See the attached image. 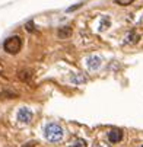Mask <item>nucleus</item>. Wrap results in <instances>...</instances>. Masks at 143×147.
<instances>
[{
  "label": "nucleus",
  "mask_w": 143,
  "mask_h": 147,
  "mask_svg": "<svg viewBox=\"0 0 143 147\" xmlns=\"http://www.w3.org/2000/svg\"><path fill=\"white\" fill-rule=\"evenodd\" d=\"M121 138H123V131H121V130L114 128V130H111V131L108 133V140H110V143H118V141H121Z\"/></svg>",
  "instance_id": "nucleus-5"
},
{
  "label": "nucleus",
  "mask_w": 143,
  "mask_h": 147,
  "mask_svg": "<svg viewBox=\"0 0 143 147\" xmlns=\"http://www.w3.org/2000/svg\"><path fill=\"white\" fill-rule=\"evenodd\" d=\"M101 58L98 57V55H91V57H88L86 58V66H88V69L89 70H98L99 67H101Z\"/></svg>",
  "instance_id": "nucleus-4"
},
{
  "label": "nucleus",
  "mask_w": 143,
  "mask_h": 147,
  "mask_svg": "<svg viewBox=\"0 0 143 147\" xmlns=\"http://www.w3.org/2000/svg\"><path fill=\"white\" fill-rule=\"evenodd\" d=\"M58 38L60 39H67L69 36H72V28L70 26H63V28H60L58 32H57Z\"/></svg>",
  "instance_id": "nucleus-6"
},
{
  "label": "nucleus",
  "mask_w": 143,
  "mask_h": 147,
  "mask_svg": "<svg viewBox=\"0 0 143 147\" xmlns=\"http://www.w3.org/2000/svg\"><path fill=\"white\" fill-rule=\"evenodd\" d=\"M18 77L22 80V82H28L31 77H32V71L31 70H28V69H25V70H20L19 73H18Z\"/></svg>",
  "instance_id": "nucleus-7"
},
{
  "label": "nucleus",
  "mask_w": 143,
  "mask_h": 147,
  "mask_svg": "<svg viewBox=\"0 0 143 147\" xmlns=\"http://www.w3.org/2000/svg\"><path fill=\"white\" fill-rule=\"evenodd\" d=\"M32 119V112L28 109V108H20L19 112H18V121L24 122V124H28L31 122Z\"/></svg>",
  "instance_id": "nucleus-3"
},
{
  "label": "nucleus",
  "mask_w": 143,
  "mask_h": 147,
  "mask_svg": "<svg viewBox=\"0 0 143 147\" xmlns=\"http://www.w3.org/2000/svg\"><path fill=\"white\" fill-rule=\"evenodd\" d=\"M114 2L117 5H120V6H129V5H131L134 2V0H114Z\"/></svg>",
  "instance_id": "nucleus-12"
},
{
  "label": "nucleus",
  "mask_w": 143,
  "mask_h": 147,
  "mask_svg": "<svg viewBox=\"0 0 143 147\" xmlns=\"http://www.w3.org/2000/svg\"><path fill=\"white\" fill-rule=\"evenodd\" d=\"M26 29H28L29 32H32V31H34V22H28V24H26Z\"/></svg>",
  "instance_id": "nucleus-14"
},
{
  "label": "nucleus",
  "mask_w": 143,
  "mask_h": 147,
  "mask_svg": "<svg viewBox=\"0 0 143 147\" xmlns=\"http://www.w3.org/2000/svg\"><path fill=\"white\" fill-rule=\"evenodd\" d=\"M142 147H143V146H142Z\"/></svg>",
  "instance_id": "nucleus-16"
},
{
  "label": "nucleus",
  "mask_w": 143,
  "mask_h": 147,
  "mask_svg": "<svg viewBox=\"0 0 143 147\" xmlns=\"http://www.w3.org/2000/svg\"><path fill=\"white\" fill-rule=\"evenodd\" d=\"M6 96L7 98H16V93H12V92H2V93H0V98L6 99Z\"/></svg>",
  "instance_id": "nucleus-13"
},
{
  "label": "nucleus",
  "mask_w": 143,
  "mask_h": 147,
  "mask_svg": "<svg viewBox=\"0 0 143 147\" xmlns=\"http://www.w3.org/2000/svg\"><path fill=\"white\" fill-rule=\"evenodd\" d=\"M3 48L6 53L9 54H18L20 51V48H22V38H20L19 35H13V36H9L5 44H3Z\"/></svg>",
  "instance_id": "nucleus-2"
},
{
  "label": "nucleus",
  "mask_w": 143,
  "mask_h": 147,
  "mask_svg": "<svg viewBox=\"0 0 143 147\" xmlns=\"http://www.w3.org/2000/svg\"><path fill=\"white\" fill-rule=\"evenodd\" d=\"M137 39H139V35L137 34H134V32H131L129 36H127V39H126V42L129 44V42H131V44H134V42H137Z\"/></svg>",
  "instance_id": "nucleus-10"
},
{
  "label": "nucleus",
  "mask_w": 143,
  "mask_h": 147,
  "mask_svg": "<svg viewBox=\"0 0 143 147\" xmlns=\"http://www.w3.org/2000/svg\"><path fill=\"white\" fill-rule=\"evenodd\" d=\"M69 147H88V143L83 138H76Z\"/></svg>",
  "instance_id": "nucleus-8"
},
{
  "label": "nucleus",
  "mask_w": 143,
  "mask_h": 147,
  "mask_svg": "<svg viewBox=\"0 0 143 147\" xmlns=\"http://www.w3.org/2000/svg\"><path fill=\"white\" fill-rule=\"evenodd\" d=\"M70 80L73 82V83H76V85H80V83H85L86 82V79L83 77V76H77V77H70Z\"/></svg>",
  "instance_id": "nucleus-11"
},
{
  "label": "nucleus",
  "mask_w": 143,
  "mask_h": 147,
  "mask_svg": "<svg viewBox=\"0 0 143 147\" xmlns=\"http://www.w3.org/2000/svg\"><path fill=\"white\" fill-rule=\"evenodd\" d=\"M44 136L48 141H60L63 138V128L56 122H50V124L45 125Z\"/></svg>",
  "instance_id": "nucleus-1"
},
{
  "label": "nucleus",
  "mask_w": 143,
  "mask_h": 147,
  "mask_svg": "<svg viewBox=\"0 0 143 147\" xmlns=\"http://www.w3.org/2000/svg\"><path fill=\"white\" fill-rule=\"evenodd\" d=\"M35 144H37L35 141H28V143H25L22 147H35Z\"/></svg>",
  "instance_id": "nucleus-15"
},
{
  "label": "nucleus",
  "mask_w": 143,
  "mask_h": 147,
  "mask_svg": "<svg viewBox=\"0 0 143 147\" xmlns=\"http://www.w3.org/2000/svg\"><path fill=\"white\" fill-rule=\"evenodd\" d=\"M108 26H110V18H108V16H107V18H102L101 25H99V31H105Z\"/></svg>",
  "instance_id": "nucleus-9"
}]
</instances>
